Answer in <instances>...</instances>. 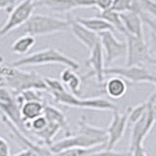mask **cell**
<instances>
[{
    "instance_id": "6da1fadb",
    "label": "cell",
    "mask_w": 156,
    "mask_h": 156,
    "mask_svg": "<svg viewBox=\"0 0 156 156\" xmlns=\"http://www.w3.org/2000/svg\"><path fill=\"white\" fill-rule=\"evenodd\" d=\"M0 87L8 88L16 96L27 90L48 91L41 77L34 71H23L12 65H0Z\"/></svg>"
},
{
    "instance_id": "7a4b0ae2",
    "label": "cell",
    "mask_w": 156,
    "mask_h": 156,
    "mask_svg": "<svg viewBox=\"0 0 156 156\" xmlns=\"http://www.w3.org/2000/svg\"><path fill=\"white\" fill-rule=\"evenodd\" d=\"M69 30V20L60 19L58 17L48 16V15L33 14L27 20V22L18 28L16 33L27 34L33 37L56 34Z\"/></svg>"
},
{
    "instance_id": "3957f363",
    "label": "cell",
    "mask_w": 156,
    "mask_h": 156,
    "mask_svg": "<svg viewBox=\"0 0 156 156\" xmlns=\"http://www.w3.org/2000/svg\"><path fill=\"white\" fill-rule=\"evenodd\" d=\"M43 65H62L74 71H77L80 67L78 62L67 57L66 54L58 51L56 48H47L34 52L12 62V66L18 68Z\"/></svg>"
},
{
    "instance_id": "277c9868",
    "label": "cell",
    "mask_w": 156,
    "mask_h": 156,
    "mask_svg": "<svg viewBox=\"0 0 156 156\" xmlns=\"http://www.w3.org/2000/svg\"><path fill=\"white\" fill-rule=\"evenodd\" d=\"M53 100L57 104L66 105L68 107H77V108H86L93 110L101 111H111L118 110L114 102H112L104 98H91V99H80L76 97L66 89L60 92H51L50 93Z\"/></svg>"
},
{
    "instance_id": "5b68a950",
    "label": "cell",
    "mask_w": 156,
    "mask_h": 156,
    "mask_svg": "<svg viewBox=\"0 0 156 156\" xmlns=\"http://www.w3.org/2000/svg\"><path fill=\"white\" fill-rule=\"evenodd\" d=\"M126 66H143L144 65H155L156 58L151 54L145 37H136L126 33Z\"/></svg>"
},
{
    "instance_id": "8992f818",
    "label": "cell",
    "mask_w": 156,
    "mask_h": 156,
    "mask_svg": "<svg viewBox=\"0 0 156 156\" xmlns=\"http://www.w3.org/2000/svg\"><path fill=\"white\" fill-rule=\"evenodd\" d=\"M150 104L143 117L131 128L129 151L136 146L144 144V140L156 123V90L149 97Z\"/></svg>"
},
{
    "instance_id": "52a82bcc",
    "label": "cell",
    "mask_w": 156,
    "mask_h": 156,
    "mask_svg": "<svg viewBox=\"0 0 156 156\" xmlns=\"http://www.w3.org/2000/svg\"><path fill=\"white\" fill-rule=\"evenodd\" d=\"M36 8L35 1L26 0V1L17 2L13 9L9 12V17L6 23L0 27V39L7 35L8 33L17 30L24 24L30 18Z\"/></svg>"
},
{
    "instance_id": "ba28073f",
    "label": "cell",
    "mask_w": 156,
    "mask_h": 156,
    "mask_svg": "<svg viewBox=\"0 0 156 156\" xmlns=\"http://www.w3.org/2000/svg\"><path fill=\"white\" fill-rule=\"evenodd\" d=\"M1 120L3 124L10 131V138L16 143L23 150H27L32 156H52V153L49 147L38 144L36 140L28 138L23 133H22L17 127H15L4 115H1Z\"/></svg>"
},
{
    "instance_id": "9c48e42d",
    "label": "cell",
    "mask_w": 156,
    "mask_h": 156,
    "mask_svg": "<svg viewBox=\"0 0 156 156\" xmlns=\"http://www.w3.org/2000/svg\"><path fill=\"white\" fill-rule=\"evenodd\" d=\"M105 75L119 76L126 81L139 84L151 83L156 84V75L143 66H123V67H105Z\"/></svg>"
},
{
    "instance_id": "30bf717a",
    "label": "cell",
    "mask_w": 156,
    "mask_h": 156,
    "mask_svg": "<svg viewBox=\"0 0 156 156\" xmlns=\"http://www.w3.org/2000/svg\"><path fill=\"white\" fill-rule=\"evenodd\" d=\"M100 43L105 56V63L111 65L114 61L126 56V42L118 40L112 31H105L99 34Z\"/></svg>"
},
{
    "instance_id": "8fae6325",
    "label": "cell",
    "mask_w": 156,
    "mask_h": 156,
    "mask_svg": "<svg viewBox=\"0 0 156 156\" xmlns=\"http://www.w3.org/2000/svg\"><path fill=\"white\" fill-rule=\"evenodd\" d=\"M130 107H127L124 112H120L119 109L112 112V119L108 127L106 128L107 133V143L105 144V148L108 150H113L115 145L119 143L124 136L126 132L127 121H128Z\"/></svg>"
},
{
    "instance_id": "7c38bea8",
    "label": "cell",
    "mask_w": 156,
    "mask_h": 156,
    "mask_svg": "<svg viewBox=\"0 0 156 156\" xmlns=\"http://www.w3.org/2000/svg\"><path fill=\"white\" fill-rule=\"evenodd\" d=\"M86 66L91 68V71L87 73L85 75V78L95 76L98 83L101 84V83L105 82V63L104 51H102L100 41L89 52V57H88L86 61Z\"/></svg>"
},
{
    "instance_id": "4fadbf2b",
    "label": "cell",
    "mask_w": 156,
    "mask_h": 156,
    "mask_svg": "<svg viewBox=\"0 0 156 156\" xmlns=\"http://www.w3.org/2000/svg\"><path fill=\"white\" fill-rule=\"evenodd\" d=\"M68 20H69V30L71 31V33L90 52L96 44L100 41L99 35L87 29L85 27L81 26L73 18L68 17Z\"/></svg>"
},
{
    "instance_id": "5bb4252c",
    "label": "cell",
    "mask_w": 156,
    "mask_h": 156,
    "mask_svg": "<svg viewBox=\"0 0 156 156\" xmlns=\"http://www.w3.org/2000/svg\"><path fill=\"white\" fill-rule=\"evenodd\" d=\"M126 33L136 37H144V23L139 11H128L120 14Z\"/></svg>"
},
{
    "instance_id": "9a60e30c",
    "label": "cell",
    "mask_w": 156,
    "mask_h": 156,
    "mask_svg": "<svg viewBox=\"0 0 156 156\" xmlns=\"http://www.w3.org/2000/svg\"><path fill=\"white\" fill-rule=\"evenodd\" d=\"M77 133L85 135L90 138L99 145H105L107 143V133L106 129L95 127L88 123L85 116H82L81 119L78 122V130Z\"/></svg>"
},
{
    "instance_id": "2e32d148",
    "label": "cell",
    "mask_w": 156,
    "mask_h": 156,
    "mask_svg": "<svg viewBox=\"0 0 156 156\" xmlns=\"http://www.w3.org/2000/svg\"><path fill=\"white\" fill-rule=\"evenodd\" d=\"M36 7H45L49 11L58 14L69 13L71 10L80 8L79 0L72 1H58V0H39L35 1Z\"/></svg>"
},
{
    "instance_id": "e0dca14e",
    "label": "cell",
    "mask_w": 156,
    "mask_h": 156,
    "mask_svg": "<svg viewBox=\"0 0 156 156\" xmlns=\"http://www.w3.org/2000/svg\"><path fill=\"white\" fill-rule=\"evenodd\" d=\"M44 117L47 119L48 122H51L58 126H60V128L62 131H63L66 133V136H70V129L68 126V122L66 119V116L65 113L57 108L56 106H54L52 105H45V109H44Z\"/></svg>"
},
{
    "instance_id": "ac0fdd59",
    "label": "cell",
    "mask_w": 156,
    "mask_h": 156,
    "mask_svg": "<svg viewBox=\"0 0 156 156\" xmlns=\"http://www.w3.org/2000/svg\"><path fill=\"white\" fill-rule=\"evenodd\" d=\"M45 102L44 101H26L20 106V111H21V117L23 121L26 123L33 121L34 119L38 118L43 115L44 109H45Z\"/></svg>"
},
{
    "instance_id": "d6986e66",
    "label": "cell",
    "mask_w": 156,
    "mask_h": 156,
    "mask_svg": "<svg viewBox=\"0 0 156 156\" xmlns=\"http://www.w3.org/2000/svg\"><path fill=\"white\" fill-rule=\"evenodd\" d=\"M104 88L105 94L109 98L113 100H118L125 96L128 85L123 78L119 76H111L105 81Z\"/></svg>"
},
{
    "instance_id": "ffe728a7",
    "label": "cell",
    "mask_w": 156,
    "mask_h": 156,
    "mask_svg": "<svg viewBox=\"0 0 156 156\" xmlns=\"http://www.w3.org/2000/svg\"><path fill=\"white\" fill-rule=\"evenodd\" d=\"M61 80L63 86L69 89L71 94L76 97L82 94V79L77 75L76 71L66 67L61 73Z\"/></svg>"
},
{
    "instance_id": "44dd1931",
    "label": "cell",
    "mask_w": 156,
    "mask_h": 156,
    "mask_svg": "<svg viewBox=\"0 0 156 156\" xmlns=\"http://www.w3.org/2000/svg\"><path fill=\"white\" fill-rule=\"evenodd\" d=\"M74 20L79 23L81 26L85 27L87 29H89L92 32H94L99 35L100 33L105 31H115L114 28L112 27L108 23H106L101 18L92 17V18H74Z\"/></svg>"
},
{
    "instance_id": "7402d4cb",
    "label": "cell",
    "mask_w": 156,
    "mask_h": 156,
    "mask_svg": "<svg viewBox=\"0 0 156 156\" xmlns=\"http://www.w3.org/2000/svg\"><path fill=\"white\" fill-rule=\"evenodd\" d=\"M35 37L27 35V34H23V35L19 36L11 44L10 50H11L12 53L16 54V55H26V54H27L31 50L32 47L35 45Z\"/></svg>"
},
{
    "instance_id": "603a6c76",
    "label": "cell",
    "mask_w": 156,
    "mask_h": 156,
    "mask_svg": "<svg viewBox=\"0 0 156 156\" xmlns=\"http://www.w3.org/2000/svg\"><path fill=\"white\" fill-rule=\"evenodd\" d=\"M96 17L101 18L106 23H108L110 26L114 28L115 31H118L122 34H124V35L126 34L125 28L123 27V23H122L119 13H117L111 9H108V10H106V11L100 12Z\"/></svg>"
},
{
    "instance_id": "cb8c5ba5",
    "label": "cell",
    "mask_w": 156,
    "mask_h": 156,
    "mask_svg": "<svg viewBox=\"0 0 156 156\" xmlns=\"http://www.w3.org/2000/svg\"><path fill=\"white\" fill-rule=\"evenodd\" d=\"M150 104V99L148 98L147 100L143 101L141 104L136 105L134 107L130 106V110H129V114H128V121H127V125L128 127H133L136 122H138L143 115L146 112L147 110L148 106Z\"/></svg>"
},
{
    "instance_id": "d4e9b609",
    "label": "cell",
    "mask_w": 156,
    "mask_h": 156,
    "mask_svg": "<svg viewBox=\"0 0 156 156\" xmlns=\"http://www.w3.org/2000/svg\"><path fill=\"white\" fill-rule=\"evenodd\" d=\"M105 147V145L97 146V147H93V148H72V149L61 151L58 153L52 154V156H90L91 154L96 152V151Z\"/></svg>"
},
{
    "instance_id": "484cf974",
    "label": "cell",
    "mask_w": 156,
    "mask_h": 156,
    "mask_svg": "<svg viewBox=\"0 0 156 156\" xmlns=\"http://www.w3.org/2000/svg\"><path fill=\"white\" fill-rule=\"evenodd\" d=\"M140 11L145 13L149 17L156 20V2L154 1H136Z\"/></svg>"
},
{
    "instance_id": "4316f807",
    "label": "cell",
    "mask_w": 156,
    "mask_h": 156,
    "mask_svg": "<svg viewBox=\"0 0 156 156\" xmlns=\"http://www.w3.org/2000/svg\"><path fill=\"white\" fill-rule=\"evenodd\" d=\"M139 13H140V15L141 20H143L144 24H145V26H147V27L150 28L151 33H152L153 35L155 36V38H156V20L152 19L151 17H149L148 15H146L145 13L140 11V10H139Z\"/></svg>"
},
{
    "instance_id": "83f0119b",
    "label": "cell",
    "mask_w": 156,
    "mask_h": 156,
    "mask_svg": "<svg viewBox=\"0 0 156 156\" xmlns=\"http://www.w3.org/2000/svg\"><path fill=\"white\" fill-rule=\"evenodd\" d=\"M90 156H130V153H121V152H117V151L114 150H108L105 148H101L100 150L96 151L93 154H91Z\"/></svg>"
},
{
    "instance_id": "f1b7e54d",
    "label": "cell",
    "mask_w": 156,
    "mask_h": 156,
    "mask_svg": "<svg viewBox=\"0 0 156 156\" xmlns=\"http://www.w3.org/2000/svg\"><path fill=\"white\" fill-rule=\"evenodd\" d=\"M0 156H12L10 145L2 136H0Z\"/></svg>"
},
{
    "instance_id": "f546056e",
    "label": "cell",
    "mask_w": 156,
    "mask_h": 156,
    "mask_svg": "<svg viewBox=\"0 0 156 156\" xmlns=\"http://www.w3.org/2000/svg\"><path fill=\"white\" fill-rule=\"evenodd\" d=\"M14 100V95H12L8 89L0 87V102H8Z\"/></svg>"
},
{
    "instance_id": "4dcf8cb0",
    "label": "cell",
    "mask_w": 156,
    "mask_h": 156,
    "mask_svg": "<svg viewBox=\"0 0 156 156\" xmlns=\"http://www.w3.org/2000/svg\"><path fill=\"white\" fill-rule=\"evenodd\" d=\"M111 5H112V1H110V0H99V1H95V8L99 9L100 12H104L110 9Z\"/></svg>"
},
{
    "instance_id": "1f68e13d",
    "label": "cell",
    "mask_w": 156,
    "mask_h": 156,
    "mask_svg": "<svg viewBox=\"0 0 156 156\" xmlns=\"http://www.w3.org/2000/svg\"><path fill=\"white\" fill-rule=\"evenodd\" d=\"M130 156H148L146 150L144 147V144L136 146L135 148H133L131 151H129Z\"/></svg>"
},
{
    "instance_id": "d6a6232c",
    "label": "cell",
    "mask_w": 156,
    "mask_h": 156,
    "mask_svg": "<svg viewBox=\"0 0 156 156\" xmlns=\"http://www.w3.org/2000/svg\"><path fill=\"white\" fill-rule=\"evenodd\" d=\"M16 4H17L16 1H11V0H0V10L4 9L9 13Z\"/></svg>"
},
{
    "instance_id": "836d02e7",
    "label": "cell",
    "mask_w": 156,
    "mask_h": 156,
    "mask_svg": "<svg viewBox=\"0 0 156 156\" xmlns=\"http://www.w3.org/2000/svg\"><path fill=\"white\" fill-rule=\"evenodd\" d=\"M12 156H32L30 153L28 152V151H27V150H21L20 152H18V153H16V154H14V155H12Z\"/></svg>"
},
{
    "instance_id": "e575fe53",
    "label": "cell",
    "mask_w": 156,
    "mask_h": 156,
    "mask_svg": "<svg viewBox=\"0 0 156 156\" xmlns=\"http://www.w3.org/2000/svg\"><path fill=\"white\" fill-rule=\"evenodd\" d=\"M155 87H156V84H155Z\"/></svg>"
}]
</instances>
